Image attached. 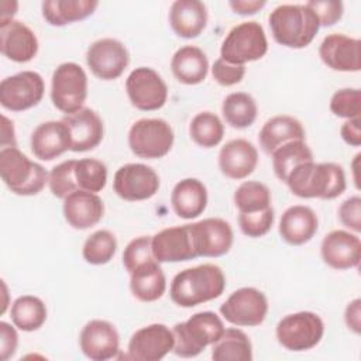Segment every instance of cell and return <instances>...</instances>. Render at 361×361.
I'll return each mask as SVG.
<instances>
[{
	"label": "cell",
	"instance_id": "6da1fadb",
	"mask_svg": "<svg viewBox=\"0 0 361 361\" xmlns=\"http://www.w3.org/2000/svg\"><path fill=\"white\" fill-rule=\"evenodd\" d=\"M226 276L216 264H202L178 272L169 286L172 302L180 307H193L223 295Z\"/></svg>",
	"mask_w": 361,
	"mask_h": 361
},
{
	"label": "cell",
	"instance_id": "7a4b0ae2",
	"mask_svg": "<svg viewBox=\"0 0 361 361\" xmlns=\"http://www.w3.org/2000/svg\"><path fill=\"white\" fill-rule=\"evenodd\" d=\"M285 183L295 196L302 199L330 200L338 197L347 188L344 169L338 164L314 161L298 165Z\"/></svg>",
	"mask_w": 361,
	"mask_h": 361
},
{
	"label": "cell",
	"instance_id": "3957f363",
	"mask_svg": "<svg viewBox=\"0 0 361 361\" xmlns=\"http://www.w3.org/2000/svg\"><path fill=\"white\" fill-rule=\"evenodd\" d=\"M268 21L274 39L293 49L307 47L320 28L317 16L306 3L281 4L271 11Z\"/></svg>",
	"mask_w": 361,
	"mask_h": 361
},
{
	"label": "cell",
	"instance_id": "277c9868",
	"mask_svg": "<svg viewBox=\"0 0 361 361\" xmlns=\"http://www.w3.org/2000/svg\"><path fill=\"white\" fill-rule=\"evenodd\" d=\"M0 176L14 195L34 196L45 188L49 173L17 147H8L0 149Z\"/></svg>",
	"mask_w": 361,
	"mask_h": 361
},
{
	"label": "cell",
	"instance_id": "5b68a950",
	"mask_svg": "<svg viewBox=\"0 0 361 361\" xmlns=\"http://www.w3.org/2000/svg\"><path fill=\"white\" fill-rule=\"evenodd\" d=\"M224 323L214 312H197L186 322L172 327L175 336L173 353L182 358L197 357L207 345L216 343L224 331Z\"/></svg>",
	"mask_w": 361,
	"mask_h": 361
},
{
	"label": "cell",
	"instance_id": "8992f818",
	"mask_svg": "<svg viewBox=\"0 0 361 361\" xmlns=\"http://www.w3.org/2000/svg\"><path fill=\"white\" fill-rule=\"evenodd\" d=\"M268 41L258 21H244L233 27L220 48V58L228 63L244 65L265 56Z\"/></svg>",
	"mask_w": 361,
	"mask_h": 361
},
{
	"label": "cell",
	"instance_id": "52a82bcc",
	"mask_svg": "<svg viewBox=\"0 0 361 361\" xmlns=\"http://www.w3.org/2000/svg\"><path fill=\"white\" fill-rule=\"evenodd\" d=\"M87 97V76L75 62L61 63L52 73L51 100L62 113L73 114L83 109Z\"/></svg>",
	"mask_w": 361,
	"mask_h": 361
},
{
	"label": "cell",
	"instance_id": "ba28073f",
	"mask_svg": "<svg viewBox=\"0 0 361 361\" xmlns=\"http://www.w3.org/2000/svg\"><path fill=\"white\" fill-rule=\"evenodd\" d=\"M278 343L289 351H307L316 347L324 334V323L313 312L286 314L276 324Z\"/></svg>",
	"mask_w": 361,
	"mask_h": 361
},
{
	"label": "cell",
	"instance_id": "9c48e42d",
	"mask_svg": "<svg viewBox=\"0 0 361 361\" xmlns=\"http://www.w3.org/2000/svg\"><path fill=\"white\" fill-rule=\"evenodd\" d=\"M175 134L168 121L162 118H140L128 131L131 152L144 159H158L169 154Z\"/></svg>",
	"mask_w": 361,
	"mask_h": 361
},
{
	"label": "cell",
	"instance_id": "30bf717a",
	"mask_svg": "<svg viewBox=\"0 0 361 361\" xmlns=\"http://www.w3.org/2000/svg\"><path fill=\"white\" fill-rule=\"evenodd\" d=\"M220 313L237 327L259 326L268 314V299L257 288H240L221 303Z\"/></svg>",
	"mask_w": 361,
	"mask_h": 361
},
{
	"label": "cell",
	"instance_id": "8fae6325",
	"mask_svg": "<svg viewBox=\"0 0 361 361\" xmlns=\"http://www.w3.org/2000/svg\"><path fill=\"white\" fill-rule=\"evenodd\" d=\"M126 92L131 104L141 111H154L164 107L168 99V86L152 68L140 66L126 79Z\"/></svg>",
	"mask_w": 361,
	"mask_h": 361
},
{
	"label": "cell",
	"instance_id": "7c38bea8",
	"mask_svg": "<svg viewBox=\"0 0 361 361\" xmlns=\"http://www.w3.org/2000/svg\"><path fill=\"white\" fill-rule=\"evenodd\" d=\"M45 92L42 76L34 71H23L7 76L0 83V104L10 111H24L37 106Z\"/></svg>",
	"mask_w": 361,
	"mask_h": 361
},
{
	"label": "cell",
	"instance_id": "4fadbf2b",
	"mask_svg": "<svg viewBox=\"0 0 361 361\" xmlns=\"http://www.w3.org/2000/svg\"><path fill=\"white\" fill-rule=\"evenodd\" d=\"M113 189L127 202L148 200L159 189V176L145 164H126L116 171Z\"/></svg>",
	"mask_w": 361,
	"mask_h": 361
},
{
	"label": "cell",
	"instance_id": "5bb4252c",
	"mask_svg": "<svg viewBox=\"0 0 361 361\" xmlns=\"http://www.w3.org/2000/svg\"><path fill=\"white\" fill-rule=\"evenodd\" d=\"M86 63L96 78L114 80L120 78L128 66L130 54L121 41L116 38H102L87 48Z\"/></svg>",
	"mask_w": 361,
	"mask_h": 361
},
{
	"label": "cell",
	"instance_id": "9a60e30c",
	"mask_svg": "<svg viewBox=\"0 0 361 361\" xmlns=\"http://www.w3.org/2000/svg\"><path fill=\"white\" fill-rule=\"evenodd\" d=\"M173 331L162 323H152L131 336L127 357L135 361H159L173 350Z\"/></svg>",
	"mask_w": 361,
	"mask_h": 361
},
{
	"label": "cell",
	"instance_id": "2e32d148",
	"mask_svg": "<svg viewBox=\"0 0 361 361\" xmlns=\"http://www.w3.org/2000/svg\"><path fill=\"white\" fill-rule=\"evenodd\" d=\"M197 257L217 258L227 254L233 245L231 226L219 217H207L189 224Z\"/></svg>",
	"mask_w": 361,
	"mask_h": 361
},
{
	"label": "cell",
	"instance_id": "e0dca14e",
	"mask_svg": "<svg viewBox=\"0 0 361 361\" xmlns=\"http://www.w3.org/2000/svg\"><path fill=\"white\" fill-rule=\"evenodd\" d=\"M79 347L89 360L107 361L117 357L120 336L110 322L94 319L83 326L79 336Z\"/></svg>",
	"mask_w": 361,
	"mask_h": 361
},
{
	"label": "cell",
	"instance_id": "ac0fdd59",
	"mask_svg": "<svg viewBox=\"0 0 361 361\" xmlns=\"http://www.w3.org/2000/svg\"><path fill=\"white\" fill-rule=\"evenodd\" d=\"M154 258L161 262H182L197 258L189 224L168 227L151 237Z\"/></svg>",
	"mask_w": 361,
	"mask_h": 361
},
{
	"label": "cell",
	"instance_id": "d6986e66",
	"mask_svg": "<svg viewBox=\"0 0 361 361\" xmlns=\"http://www.w3.org/2000/svg\"><path fill=\"white\" fill-rule=\"evenodd\" d=\"M320 254L324 264L333 269L357 268L361 259V240L347 230H333L323 238Z\"/></svg>",
	"mask_w": 361,
	"mask_h": 361
},
{
	"label": "cell",
	"instance_id": "ffe728a7",
	"mask_svg": "<svg viewBox=\"0 0 361 361\" xmlns=\"http://www.w3.org/2000/svg\"><path fill=\"white\" fill-rule=\"evenodd\" d=\"M360 39L344 34H329L319 47L322 62L337 72H358L361 69Z\"/></svg>",
	"mask_w": 361,
	"mask_h": 361
},
{
	"label": "cell",
	"instance_id": "44dd1931",
	"mask_svg": "<svg viewBox=\"0 0 361 361\" xmlns=\"http://www.w3.org/2000/svg\"><path fill=\"white\" fill-rule=\"evenodd\" d=\"M0 51L17 63H25L35 58L38 52V38L35 32L18 20L0 24Z\"/></svg>",
	"mask_w": 361,
	"mask_h": 361
},
{
	"label": "cell",
	"instance_id": "7402d4cb",
	"mask_svg": "<svg viewBox=\"0 0 361 361\" xmlns=\"http://www.w3.org/2000/svg\"><path fill=\"white\" fill-rule=\"evenodd\" d=\"M258 151L252 142L244 138L227 141L219 152V169L230 179L248 178L257 168Z\"/></svg>",
	"mask_w": 361,
	"mask_h": 361
},
{
	"label": "cell",
	"instance_id": "603a6c76",
	"mask_svg": "<svg viewBox=\"0 0 361 361\" xmlns=\"http://www.w3.org/2000/svg\"><path fill=\"white\" fill-rule=\"evenodd\" d=\"M71 134V151L86 152L94 149L103 140L104 127L99 114L83 107L73 114H68L62 118Z\"/></svg>",
	"mask_w": 361,
	"mask_h": 361
},
{
	"label": "cell",
	"instance_id": "cb8c5ba5",
	"mask_svg": "<svg viewBox=\"0 0 361 361\" xmlns=\"http://www.w3.org/2000/svg\"><path fill=\"white\" fill-rule=\"evenodd\" d=\"M63 217L76 230H86L96 226L104 214V204L97 193L75 190L63 199Z\"/></svg>",
	"mask_w": 361,
	"mask_h": 361
},
{
	"label": "cell",
	"instance_id": "d4e9b609",
	"mask_svg": "<svg viewBox=\"0 0 361 361\" xmlns=\"http://www.w3.org/2000/svg\"><path fill=\"white\" fill-rule=\"evenodd\" d=\"M30 142L32 154L41 161H52L68 149L71 151V134L62 120H51L37 126Z\"/></svg>",
	"mask_w": 361,
	"mask_h": 361
},
{
	"label": "cell",
	"instance_id": "484cf974",
	"mask_svg": "<svg viewBox=\"0 0 361 361\" xmlns=\"http://www.w3.org/2000/svg\"><path fill=\"white\" fill-rule=\"evenodd\" d=\"M319 227V220L313 209L303 204L288 207L279 221V234L290 245H303L309 243Z\"/></svg>",
	"mask_w": 361,
	"mask_h": 361
},
{
	"label": "cell",
	"instance_id": "4316f807",
	"mask_svg": "<svg viewBox=\"0 0 361 361\" xmlns=\"http://www.w3.org/2000/svg\"><path fill=\"white\" fill-rule=\"evenodd\" d=\"M172 31L186 39L199 37L207 25V8L199 0H176L169 10Z\"/></svg>",
	"mask_w": 361,
	"mask_h": 361
},
{
	"label": "cell",
	"instance_id": "83f0119b",
	"mask_svg": "<svg viewBox=\"0 0 361 361\" xmlns=\"http://www.w3.org/2000/svg\"><path fill=\"white\" fill-rule=\"evenodd\" d=\"M171 204L180 219H196L207 206V189L203 182L196 178L182 179L172 189Z\"/></svg>",
	"mask_w": 361,
	"mask_h": 361
},
{
	"label": "cell",
	"instance_id": "f1b7e54d",
	"mask_svg": "<svg viewBox=\"0 0 361 361\" xmlns=\"http://www.w3.org/2000/svg\"><path fill=\"white\" fill-rule=\"evenodd\" d=\"M305 128L298 118L286 114H279L265 121V124L259 130L258 141L262 151L271 155L281 145L295 140H305Z\"/></svg>",
	"mask_w": 361,
	"mask_h": 361
},
{
	"label": "cell",
	"instance_id": "f546056e",
	"mask_svg": "<svg viewBox=\"0 0 361 361\" xmlns=\"http://www.w3.org/2000/svg\"><path fill=\"white\" fill-rule=\"evenodd\" d=\"M171 71L179 83L189 86L199 85L207 76L209 61L199 47L185 45L173 54Z\"/></svg>",
	"mask_w": 361,
	"mask_h": 361
},
{
	"label": "cell",
	"instance_id": "4dcf8cb0",
	"mask_svg": "<svg viewBox=\"0 0 361 361\" xmlns=\"http://www.w3.org/2000/svg\"><path fill=\"white\" fill-rule=\"evenodd\" d=\"M130 289L140 302H155L166 290V278L157 259L137 268L130 274Z\"/></svg>",
	"mask_w": 361,
	"mask_h": 361
},
{
	"label": "cell",
	"instance_id": "1f68e13d",
	"mask_svg": "<svg viewBox=\"0 0 361 361\" xmlns=\"http://www.w3.org/2000/svg\"><path fill=\"white\" fill-rule=\"evenodd\" d=\"M94 0H45L41 4L44 20L54 27H62L87 18L97 8Z\"/></svg>",
	"mask_w": 361,
	"mask_h": 361
},
{
	"label": "cell",
	"instance_id": "d6a6232c",
	"mask_svg": "<svg viewBox=\"0 0 361 361\" xmlns=\"http://www.w3.org/2000/svg\"><path fill=\"white\" fill-rule=\"evenodd\" d=\"M212 358L214 361H251L252 344L243 330L224 329L220 338L212 344Z\"/></svg>",
	"mask_w": 361,
	"mask_h": 361
},
{
	"label": "cell",
	"instance_id": "836d02e7",
	"mask_svg": "<svg viewBox=\"0 0 361 361\" xmlns=\"http://www.w3.org/2000/svg\"><path fill=\"white\" fill-rule=\"evenodd\" d=\"M10 317L18 330L35 331L47 320V306L34 295H23L13 302Z\"/></svg>",
	"mask_w": 361,
	"mask_h": 361
},
{
	"label": "cell",
	"instance_id": "e575fe53",
	"mask_svg": "<svg viewBox=\"0 0 361 361\" xmlns=\"http://www.w3.org/2000/svg\"><path fill=\"white\" fill-rule=\"evenodd\" d=\"M221 113L228 126L243 130L254 124L258 114V106L251 94L245 92H234L227 94L223 100Z\"/></svg>",
	"mask_w": 361,
	"mask_h": 361
},
{
	"label": "cell",
	"instance_id": "d590c367",
	"mask_svg": "<svg viewBox=\"0 0 361 361\" xmlns=\"http://www.w3.org/2000/svg\"><path fill=\"white\" fill-rule=\"evenodd\" d=\"M272 168L275 176L285 183L289 173L300 164L313 161V152L305 140L289 141L279 148H276L272 154Z\"/></svg>",
	"mask_w": 361,
	"mask_h": 361
},
{
	"label": "cell",
	"instance_id": "8d00e7d4",
	"mask_svg": "<svg viewBox=\"0 0 361 361\" xmlns=\"http://www.w3.org/2000/svg\"><path fill=\"white\" fill-rule=\"evenodd\" d=\"M192 141L202 148L219 145L224 137V124L220 117L212 111L197 113L189 124Z\"/></svg>",
	"mask_w": 361,
	"mask_h": 361
},
{
	"label": "cell",
	"instance_id": "74e56055",
	"mask_svg": "<svg viewBox=\"0 0 361 361\" xmlns=\"http://www.w3.org/2000/svg\"><path fill=\"white\" fill-rule=\"evenodd\" d=\"M234 204L240 213L259 212L271 207V192L258 180H245L234 192Z\"/></svg>",
	"mask_w": 361,
	"mask_h": 361
},
{
	"label": "cell",
	"instance_id": "f35d334b",
	"mask_svg": "<svg viewBox=\"0 0 361 361\" xmlns=\"http://www.w3.org/2000/svg\"><path fill=\"white\" fill-rule=\"evenodd\" d=\"M116 251V235L109 230H97L86 238L82 248V255L87 264L104 265L113 259Z\"/></svg>",
	"mask_w": 361,
	"mask_h": 361
},
{
	"label": "cell",
	"instance_id": "ab89813d",
	"mask_svg": "<svg viewBox=\"0 0 361 361\" xmlns=\"http://www.w3.org/2000/svg\"><path fill=\"white\" fill-rule=\"evenodd\" d=\"M75 179L80 190L102 192L107 183V166L94 158L78 159L75 164Z\"/></svg>",
	"mask_w": 361,
	"mask_h": 361
},
{
	"label": "cell",
	"instance_id": "60d3db41",
	"mask_svg": "<svg viewBox=\"0 0 361 361\" xmlns=\"http://www.w3.org/2000/svg\"><path fill=\"white\" fill-rule=\"evenodd\" d=\"M75 164L76 159H68L55 165L48 178V185L51 193L58 199H65L72 192L78 190L75 179Z\"/></svg>",
	"mask_w": 361,
	"mask_h": 361
},
{
	"label": "cell",
	"instance_id": "b9f144b4",
	"mask_svg": "<svg viewBox=\"0 0 361 361\" xmlns=\"http://www.w3.org/2000/svg\"><path fill=\"white\" fill-rule=\"evenodd\" d=\"M330 111L341 118H360L361 114V92L360 89L336 90L330 99Z\"/></svg>",
	"mask_w": 361,
	"mask_h": 361
},
{
	"label": "cell",
	"instance_id": "7bdbcfd3",
	"mask_svg": "<svg viewBox=\"0 0 361 361\" xmlns=\"http://www.w3.org/2000/svg\"><path fill=\"white\" fill-rule=\"evenodd\" d=\"M275 220L274 209L267 207L259 212H251V213H240L238 214V226L243 234L251 238H258L265 235Z\"/></svg>",
	"mask_w": 361,
	"mask_h": 361
},
{
	"label": "cell",
	"instance_id": "ee69618b",
	"mask_svg": "<svg viewBox=\"0 0 361 361\" xmlns=\"http://www.w3.org/2000/svg\"><path fill=\"white\" fill-rule=\"evenodd\" d=\"M152 248H151V237L141 235L131 240L123 252V265L128 274L134 272L137 268L154 261Z\"/></svg>",
	"mask_w": 361,
	"mask_h": 361
},
{
	"label": "cell",
	"instance_id": "f6af8a7d",
	"mask_svg": "<svg viewBox=\"0 0 361 361\" xmlns=\"http://www.w3.org/2000/svg\"><path fill=\"white\" fill-rule=\"evenodd\" d=\"M212 75L213 79L221 85V86H234L240 83L245 75V66L244 65H234L228 63L224 59L219 58L214 61L212 66Z\"/></svg>",
	"mask_w": 361,
	"mask_h": 361
},
{
	"label": "cell",
	"instance_id": "bcb514c9",
	"mask_svg": "<svg viewBox=\"0 0 361 361\" xmlns=\"http://www.w3.org/2000/svg\"><path fill=\"white\" fill-rule=\"evenodd\" d=\"M317 16L320 27H331L341 20L344 6L341 1H307L306 3Z\"/></svg>",
	"mask_w": 361,
	"mask_h": 361
},
{
	"label": "cell",
	"instance_id": "7dc6e473",
	"mask_svg": "<svg viewBox=\"0 0 361 361\" xmlns=\"http://www.w3.org/2000/svg\"><path fill=\"white\" fill-rule=\"evenodd\" d=\"M338 219L341 224L354 233L361 231V197L350 196L338 207Z\"/></svg>",
	"mask_w": 361,
	"mask_h": 361
},
{
	"label": "cell",
	"instance_id": "c3c4849f",
	"mask_svg": "<svg viewBox=\"0 0 361 361\" xmlns=\"http://www.w3.org/2000/svg\"><path fill=\"white\" fill-rule=\"evenodd\" d=\"M18 345V334L16 326L8 324L7 322H0V357L3 361H7L16 354Z\"/></svg>",
	"mask_w": 361,
	"mask_h": 361
},
{
	"label": "cell",
	"instance_id": "681fc988",
	"mask_svg": "<svg viewBox=\"0 0 361 361\" xmlns=\"http://www.w3.org/2000/svg\"><path fill=\"white\" fill-rule=\"evenodd\" d=\"M361 120L360 118H350L345 123H343L340 128V135L343 141L351 147H360L361 145Z\"/></svg>",
	"mask_w": 361,
	"mask_h": 361
},
{
	"label": "cell",
	"instance_id": "f907efd6",
	"mask_svg": "<svg viewBox=\"0 0 361 361\" xmlns=\"http://www.w3.org/2000/svg\"><path fill=\"white\" fill-rule=\"evenodd\" d=\"M344 322L347 327L354 331L355 334H360L361 331V300L357 298L351 300L344 312Z\"/></svg>",
	"mask_w": 361,
	"mask_h": 361
},
{
	"label": "cell",
	"instance_id": "816d5d0a",
	"mask_svg": "<svg viewBox=\"0 0 361 361\" xmlns=\"http://www.w3.org/2000/svg\"><path fill=\"white\" fill-rule=\"evenodd\" d=\"M265 4H267V1H264V0H237V1L228 3V6L233 8V11L240 16L255 14L262 7H265Z\"/></svg>",
	"mask_w": 361,
	"mask_h": 361
},
{
	"label": "cell",
	"instance_id": "f5cc1de1",
	"mask_svg": "<svg viewBox=\"0 0 361 361\" xmlns=\"http://www.w3.org/2000/svg\"><path fill=\"white\" fill-rule=\"evenodd\" d=\"M0 142H1V148L17 147L13 121L8 120L6 116H1V141Z\"/></svg>",
	"mask_w": 361,
	"mask_h": 361
},
{
	"label": "cell",
	"instance_id": "db71d44e",
	"mask_svg": "<svg viewBox=\"0 0 361 361\" xmlns=\"http://www.w3.org/2000/svg\"><path fill=\"white\" fill-rule=\"evenodd\" d=\"M17 7H18L17 1H7V0L1 1L0 3V11H1L0 13V24L14 20L13 17L17 13Z\"/></svg>",
	"mask_w": 361,
	"mask_h": 361
},
{
	"label": "cell",
	"instance_id": "11a10c76",
	"mask_svg": "<svg viewBox=\"0 0 361 361\" xmlns=\"http://www.w3.org/2000/svg\"><path fill=\"white\" fill-rule=\"evenodd\" d=\"M1 286H3V293H4V302L1 305V314H3L7 310V302H6V299H7V286H6L4 281H1Z\"/></svg>",
	"mask_w": 361,
	"mask_h": 361
}]
</instances>
